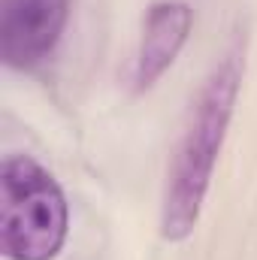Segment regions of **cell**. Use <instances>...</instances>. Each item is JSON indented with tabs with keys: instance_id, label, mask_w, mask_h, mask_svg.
I'll use <instances>...</instances> for the list:
<instances>
[{
	"instance_id": "obj_4",
	"label": "cell",
	"mask_w": 257,
	"mask_h": 260,
	"mask_svg": "<svg viewBox=\"0 0 257 260\" xmlns=\"http://www.w3.org/2000/svg\"><path fill=\"white\" fill-rule=\"evenodd\" d=\"M194 24V12L185 0H164L148 9L142 40L133 61V88L148 91L170 67L176 64L179 52L188 43Z\"/></svg>"
},
{
	"instance_id": "obj_1",
	"label": "cell",
	"mask_w": 257,
	"mask_h": 260,
	"mask_svg": "<svg viewBox=\"0 0 257 260\" xmlns=\"http://www.w3.org/2000/svg\"><path fill=\"white\" fill-rule=\"evenodd\" d=\"M245 73L242 49H233L221 58V64L206 79L197 103L191 109L188 127L176 148L164 203H160V236L167 242H185L194 233L203 203L212 185V173L227 139V127L236 109L239 85Z\"/></svg>"
},
{
	"instance_id": "obj_3",
	"label": "cell",
	"mask_w": 257,
	"mask_h": 260,
	"mask_svg": "<svg viewBox=\"0 0 257 260\" xmlns=\"http://www.w3.org/2000/svg\"><path fill=\"white\" fill-rule=\"evenodd\" d=\"M70 0H0V58L9 70H34L61 43Z\"/></svg>"
},
{
	"instance_id": "obj_2",
	"label": "cell",
	"mask_w": 257,
	"mask_h": 260,
	"mask_svg": "<svg viewBox=\"0 0 257 260\" xmlns=\"http://www.w3.org/2000/svg\"><path fill=\"white\" fill-rule=\"evenodd\" d=\"M70 233V206L58 179L30 154L0 167V251L6 260H55Z\"/></svg>"
}]
</instances>
